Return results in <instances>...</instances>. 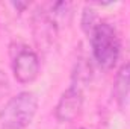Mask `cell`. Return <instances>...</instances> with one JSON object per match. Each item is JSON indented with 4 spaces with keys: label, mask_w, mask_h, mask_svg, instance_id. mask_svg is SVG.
Masks as SVG:
<instances>
[{
    "label": "cell",
    "mask_w": 130,
    "mask_h": 129,
    "mask_svg": "<svg viewBox=\"0 0 130 129\" xmlns=\"http://www.w3.org/2000/svg\"><path fill=\"white\" fill-rule=\"evenodd\" d=\"M38 97L32 91H21L11 97L0 109L2 129H26L36 115Z\"/></svg>",
    "instance_id": "obj_2"
},
{
    "label": "cell",
    "mask_w": 130,
    "mask_h": 129,
    "mask_svg": "<svg viewBox=\"0 0 130 129\" xmlns=\"http://www.w3.org/2000/svg\"><path fill=\"white\" fill-rule=\"evenodd\" d=\"M79 129H85V128H79Z\"/></svg>",
    "instance_id": "obj_8"
},
{
    "label": "cell",
    "mask_w": 130,
    "mask_h": 129,
    "mask_svg": "<svg viewBox=\"0 0 130 129\" xmlns=\"http://www.w3.org/2000/svg\"><path fill=\"white\" fill-rule=\"evenodd\" d=\"M41 14L48 20V23L59 29L61 26H68L73 18V6L68 2H55L41 8Z\"/></svg>",
    "instance_id": "obj_5"
},
{
    "label": "cell",
    "mask_w": 130,
    "mask_h": 129,
    "mask_svg": "<svg viewBox=\"0 0 130 129\" xmlns=\"http://www.w3.org/2000/svg\"><path fill=\"white\" fill-rule=\"evenodd\" d=\"M39 56L27 46H17L12 49V73L17 82L26 85L33 82L39 74Z\"/></svg>",
    "instance_id": "obj_3"
},
{
    "label": "cell",
    "mask_w": 130,
    "mask_h": 129,
    "mask_svg": "<svg viewBox=\"0 0 130 129\" xmlns=\"http://www.w3.org/2000/svg\"><path fill=\"white\" fill-rule=\"evenodd\" d=\"M83 108V90L70 85L55 106V117L59 123L74 122Z\"/></svg>",
    "instance_id": "obj_4"
},
{
    "label": "cell",
    "mask_w": 130,
    "mask_h": 129,
    "mask_svg": "<svg viewBox=\"0 0 130 129\" xmlns=\"http://www.w3.org/2000/svg\"><path fill=\"white\" fill-rule=\"evenodd\" d=\"M86 35L89 36L91 50L95 62L104 70L113 68L121 53V43L115 28L104 20H98L86 32Z\"/></svg>",
    "instance_id": "obj_1"
},
{
    "label": "cell",
    "mask_w": 130,
    "mask_h": 129,
    "mask_svg": "<svg viewBox=\"0 0 130 129\" xmlns=\"http://www.w3.org/2000/svg\"><path fill=\"white\" fill-rule=\"evenodd\" d=\"M112 97L120 108H126L130 103V62L123 65L113 81Z\"/></svg>",
    "instance_id": "obj_6"
},
{
    "label": "cell",
    "mask_w": 130,
    "mask_h": 129,
    "mask_svg": "<svg viewBox=\"0 0 130 129\" xmlns=\"http://www.w3.org/2000/svg\"><path fill=\"white\" fill-rule=\"evenodd\" d=\"M89 79H91V67L88 65V62H85L83 59H79L76 67H74V71H73L71 85L83 90V87L88 85Z\"/></svg>",
    "instance_id": "obj_7"
}]
</instances>
